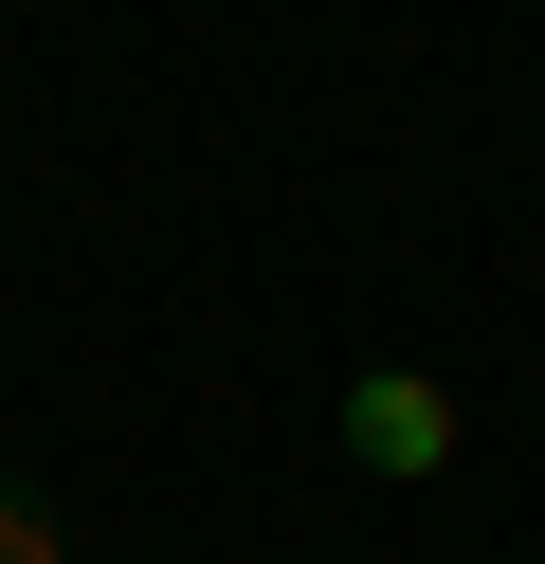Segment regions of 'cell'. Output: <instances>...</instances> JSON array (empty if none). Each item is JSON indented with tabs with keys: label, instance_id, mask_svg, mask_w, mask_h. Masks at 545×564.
Here are the masks:
<instances>
[{
	"label": "cell",
	"instance_id": "1",
	"mask_svg": "<svg viewBox=\"0 0 545 564\" xmlns=\"http://www.w3.org/2000/svg\"><path fill=\"white\" fill-rule=\"evenodd\" d=\"M346 455L363 474H436V455H455V401H436L418 365H363L346 382Z\"/></svg>",
	"mask_w": 545,
	"mask_h": 564
},
{
	"label": "cell",
	"instance_id": "2",
	"mask_svg": "<svg viewBox=\"0 0 545 564\" xmlns=\"http://www.w3.org/2000/svg\"><path fill=\"white\" fill-rule=\"evenodd\" d=\"M0 564H73V546H55V510H36L19 474H0Z\"/></svg>",
	"mask_w": 545,
	"mask_h": 564
}]
</instances>
